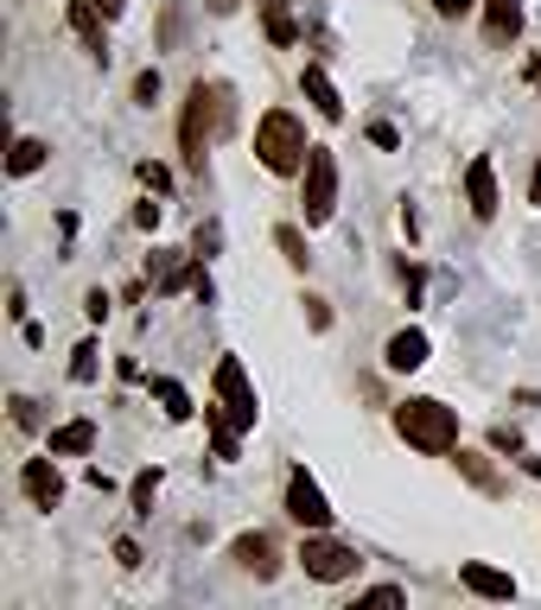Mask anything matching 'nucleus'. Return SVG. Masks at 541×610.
Masks as SVG:
<instances>
[{
    "instance_id": "31",
    "label": "nucleus",
    "mask_w": 541,
    "mask_h": 610,
    "mask_svg": "<svg viewBox=\"0 0 541 610\" xmlns=\"http://www.w3.org/2000/svg\"><path fill=\"white\" fill-rule=\"evenodd\" d=\"M108 305H115V299H108L103 286H90V293H83V312H90L96 325H103V318H108Z\"/></svg>"
},
{
    "instance_id": "4",
    "label": "nucleus",
    "mask_w": 541,
    "mask_h": 610,
    "mask_svg": "<svg viewBox=\"0 0 541 610\" xmlns=\"http://www.w3.org/2000/svg\"><path fill=\"white\" fill-rule=\"evenodd\" d=\"M210 401L223 407L236 420V432H256L261 420V395L256 381H249V369H242V356H217V376H210Z\"/></svg>"
},
{
    "instance_id": "39",
    "label": "nucleus",
    "mask_w": 541,
    "mask_h": 610,
    "mask_svg": "<svg viewBox=\"0 0 541 610\" xmlns=\"http://www.w3.org/2000/svg\"><path fill=\"white\" fill-rule=\"evenodd\" d=\"M236 7H242V0H210V13H236Z\"/></svg>"
},
{
    "instance_id": "10",
    "label": "nucleus",
    "mask_w": 541,
    "mask_h": 610,
    "mask_svg": "<svg viewBox=\"0 0 541 610\" xmlns=\"http://www.w3.org/2000/svg\"><path fill=\"white\" fill-rule=\"evenodd\" d=\"M71 32L83 39V51H90L96 64H108V13L96 0H71Z\"/></svg>"
},
{
    "instance_id": "24",
    "label": "nucleus",
    "mask_w": 541,
    "mask_h": 610,
    "mask_svg": "<svg viewBox=\"0 0 541 610\" xmlns=\"http://www.w3.org/2000/svg\"><path fill=\"white\" fill-rule=\"evenodd\" d=\"M217 249H223V223H205L198 235H191V254H198V261H210Z\"/></svg>"
},
{
    "instance_id": "3",
    "label": "nucleus",
    "mask_w": 541,
    "mask_h": 610,
    "mask_svg": "<svg viewBox=\"0 0 541 610\" xmlns=\"http://www.w3.org/2000/svg\"><path fill=\"white\" fill-rule=\"evenodd\" d=\"M256 159L274 178H300V172H306L312 140H306V127H300L293 108H268V115L256 122Z\"/></svg>"
},
{
    "instance_id": "15",
    "label": "nucleus",
    "mask_w": 541,
    "mask_h": 610,
    "mask_svg": "<svg viewBox=\"0 0 541 610\" xmlns=\"http://www.w3.org/2000/svg\"><path fill=\"white\" fill-rule=\"evenodd\" d=\"M522 32V0H485V39L490 51H510Z\"/></svg>"
},
{
    "instance_id": "34",
    "label": "nucleus",
    "mask_w": 541,
    "mask_h": 610,
    "mask_svg": "<svg viewBox=\"0 0 541 610\" xmlns=\"http://www.w3.org/2000/svg\"><path fill=\"white\" fill-rule=\"evenodd\" d=\"M490 445H497V452H522V432H510V427H497V432H490Z\"/></svg>"
},
{
    "instance_id": "5",
    "label": "nucleus",
    "mask_w": 541,
    "mask_h": 610,
    "mask_svg": "<svg viewBox=\"0 0 541 610\" xmlns=\"http://www.w3.org/2000/svg\"><path fill=\"white\" fill-rule=\"evenodd\" d=\"M300 210H306V229L332 223V210H337V152L332 147H312L306 172H300Z\"/></svg>"
},
{
    "instance_id": "26",
    "label": "nucleus",
    "mask_w": 541,
    "mask_h": 610,
    "mask_svg": "<svg viewBox=\"0 0 541 610\" xmlns=\"http://www.w3.org/2000/svg\"><path fill=\"white\" fill-rule=\"evenodd\" d=\"M134 102H141V108H154V102H159V71H141V76H134Z\"/></svg>"
},
{
    "instance_id": "12",
    "label": "nucleus",
    "mask_w": 541,
    "mask_h": 610,
    "mask_svg": "<svg viewBox=\"0 0 541 610\" xmlns=\"http://www.w3.org/2000/svg\"><path fill=\"white\" fill-rule=\"evenodd\" d=\"M465 203H471L478 223L497 217V166H490V159H471V166H465Z\"/></svg>"
},
{
    "instance_id": "33",
    "label": "nucleus",
    "mask_w": 541,
    "mask_h": 610,
    "mask_svg": "<svg viewBox=\"0 0 541 610\" xmlns=\"http://www.w3.org/2000/svg\"><path fill=\"white\" fill-rule=\"evenodd\" d=\"M306 325H312V330H325V325H332V305H325V299H312V293H306Z\"/></svg>"
},
{
    "instance_id": "32",
    "label": "nucleus",
    "mask_w": 541,
    "mask_h": 610,
    "mask_svg": "<svg viewBox=\"0 0 541 610\" xmlns=\"http://www.w3.org/2000/svg\"><path fill=\"white\" fill-rule=\"evenodd\" d=\"M370 140H376L383 152H395V147H402V134H395L388 122H370Z\"/></svg>"
},
{
    "instance_id": "20",
    "label": "nucleus",
    "mask_w": 541,
    "mask_h": 610,
    "mask_svg": "<svg viewBox=\"0 0 541 610\" xmlns=\"http://www.w3.org/2000/svg\"><path fill=\"white\" fill-rule=\"evenodd\" d=\"M147 388H154V401L166 407V420H191V413H198V407H191V395H185V388H179L173 376H154Z\"/></svg>"
},
{
    "instance_id": "22",
    "label": "nucleus",
    "mask_w": 541,
    "mask_h": 610,
    "mask_svg": "<svg viewBox=\"0 0 541 610\" xmlns=\"http://www.w3.org/2000/svg\"><path fill=\"white\" fill-rule=\"evenodd\" d=\"M261 20H268V39L274 45H293L300 32H293V13H287V0H261Z\"/></svg>"
},
{
    "instance_id": "11",
    "label": "nucleus",
    "mask_w": 541,
    "mask_h": 610,
    "mask_svg": "<svg viewBox=\"0 0 541 610\" xmlns=\"http://www.w3.org/2000/svg\"><path fill=\"white\" fill-rule=\"evenodd\" d=\"M230 559L236 566H242V572H256V579H274V572H281V554H274V540H268V534H236L230 540Z\"/></svg>"
},
{
    "instance_id": "27",
    "label": "nucleus",
    "mask_w": 541,
    "mask_h": 610,
    "mask_svg": "<svg viewBox=\"0 0 541 610\" xmlns=\"http://www.w3.org/2000/svg\"><path fill=\"white\" fill-rule=\"evenodd\" d=\"M402 598H408L402 585H370V591H363L357 604H402Z\"/></svg>"
},
{
    "instance_id": "13",
    "label": "nucleus",
    "mask_w": 541,
    "mask_h": 610,
    "mask_svg": "<svg viewBox=\"0 0 541 610\" xmlns=\"http://www.w3.org/2000/svg\"><path fill=\"white\" fill-rule=\"evenodd\" d=\"M300 90H306L319 122H344V96H337V83L325 76V64H306V71H300Z\"/></svg>"
},
{
    "instance_id": "36",
    "label": "nucleus",
    "mask_w": 541,
    "mask_h": 610,
    "mask_svg": "<svg viewBox=\"0 0 541 610\" xmlns=\"http://www.w3.org/2000/svg\"><path fill=\"white\" fill-rule=\"evenodd\" d=\"M134 223H141V229H159V203L147 198V203H141V210H134Z\"/></svg>"
},
{
    "instance_id": "35",
    "label": "nucleus",
    "mask_w": 541,
    "mask_h": 610,
    "mask_svg": "<svg viewBox=\"0 0 541 610\" xmlns=\"http://www.w3.org/2000/svg\"><path fill=\"white\" fill-rule=\"evenodd\" d=\"M115 559H122V566H128V572H134V566H141V547H134L128 534H122V540H115Z\"/></svg>"
},
{
    "instance_id": "1",
    "label": "nucleus",
    "mask_w": 541,
    "mask_h": 610,
    "mask_svg": "<svg viewBox=\"0 0 541 610\" xmlns=\"http://www.w3.org/2000/svg\"><path fill=\"white\" fill-rule=\"evenodd\" d=\"M236 122V90L230 83H191L185 90V115H179V152H185V172H205V147L223 140Z\"/></svg>"
},
{
    "instance_id": "28",
    "label": "nucleus",
    "mask_w": 541,
    "mask_h": 610,
    "mask_svg": "<svg viewBox=\"0 0 541 610\" xmlns=\"http://www.w3.org/2000/svg\"><path fill=\"white\" fill-rule=\"evenodd\" d=\"M13 427H39V401H32V395H13Z\"/></svg>"
},
{
    "instance_id": "8",
    "label": "nucleus",
    "mask_w": 541,
    "mask_h": 610,
    "mask_svg": "<svg viewBox=\"0 0 541 610\" xmlns=\"http://www.w3.org/2000/svg\"><path fill=\"white\" fill-rule=\"evenodd\" d=\"M20 490H27V503H32V508H58V503H64V477H58L52 452H45V458H27V464H20Z\"/></svg>"
},
{
    "instance_id": "6",
    "label": "nucleus",
    "mask_w": 541,
    "mask_h": 610,
    "mask_svg": "<svg viewBox=\"0 0 541 610\" xmlns=\"http://www.w3.org/2000/svg\"><path fill=\"white\" fill-rule=\"evenodd\" d=\"M300 566H306V579L319 585H344L357 579V547H344V540H332L325 528H306V540H300Z\"/></svg>"
},
{
    "instance_id": "29",
    "label": "nucleus",
    "mask_w": 541,
    "mask_h": 610,
    "mask_svg": "<svg viewBox=\"0 0 541 610\" xmlns=\"http://www.w3.org/2000/svg\"><path fill=\"white\" fill-rule=\"evenodd\" d=\"M485 0H434V13L439 20H465V13H478Z\"/></svg>"
},
{
    "instance_id": "16",
    "label": "nucleus",
    "mask_w": 541,
    "mask_h": 610,
    "mask_svg": "<svg viewBox=\"0 0 541 610\" xmlns=\"http://www.w3.org/2000/svg\"><path fill=\"white\" fill-rule=\"evenodd\" d=\"M45 452L52 458H90L96 452V420H64V427H52Z\"/></svg>"
},
{
    "instance_id": "40",
    "label": "nucleus",
    "mask_w": 541,
    "mask_h": 610,
    "mask_svg": "<svg viewBox=\"0 0 541 610\" xmlns=\"http://www.w3.org/2000/svg\"><path fill=\"white\" fill-rule=\"evenodd\" d=\"M522 464H529V471H535V477H541V458H522Z\"/></svg>"
},
{
    "instance_id": "21",
    "label": "nucleus",
    "mask_w": 541,
    "mask_h": 610,
    "mask_svg": "<svg viewBox=\"0 0 541 610\" xmlns=\"http://www.w3.org/2000/svg\"><path fill=\"white\" fill-rule=\"evenodd\" d=\"M274 249L287 254V267H300V274L312 267V249H306V235H300V223H281V229H274Z\"/></svg>"
},
{
    "instance_id": "14",
    "label": "nucleus",
    "mask_w": 541,
    "mask_h": 610,
    "mask_svg": "<svg viewBox=\"0 0 541 610\" xmlns=\"http://www.w3.org/2000/svg\"><path fill=\"white\" fill-rule=\"evenodd\" d=\"M383 362H388V369H395V376H414V369L427 362V330H420V325L395 330V337H388V344H383Z\"/></svg>"
},
{
    "instance_id": "25",
    "label": "nucleus",
    "mask_w": 541,
    "mask_h": 610,
    "mask_svg": "<svg viewBox=\"0 0 541 610\" xmlns=\"http://www.w3.org/2000/svg\"><path fill=\"white\" fill-rule=\"evenodd\" d=\"M71 381H96V344H77V350H71Z\"/></svg>"
},
{
    "instance_id": "2",
    "label": "nucleus",
    "mask_w": 541,
    "mask_h": 610,
    "mask_svg": "<svg viewBox=\"0 0 541 610\" xmlns=\"http://www.w3.org/2000/svg\"><path fill=\"white\" fill-rule=\"evenodd\" d=\"M395 432L408 439L414 452H427V458L459 452V413H452L446 401H434V395H414V401L395 407Z\"/></svg>"
},
{
    "instance_id": "30",
    "label": "nucleus",
    "mask_w": 541,
    "mask_h": 610,
    "mask_svg": "<svg viewBox=\"0 0 541 610\" xmlns=\"http://www.w3.org/2000/svg\"><path fill=\"white\" fill-rule=\"evenodd\" d=\"M141 185H147V191H173V172H166V166H154V159H147V166H141Z\"/></svg>"
},
{
    "instance_id": "23",
    "label": "nucleus",
    "mask_w": 541,
    "mask_h": 610,
    "mask_svg": "<svg viewBox=\"0 0 541 610\" xmlns=\"http://www.w3.org/2000/svg\"><path fill=\"white\" fill-rule=\"evenodd\" d=\"M154 496H159V464H154V471H141V477H134V490H128L134 515H154Z\"/></svg>"
},
{
    "instance_id": "9",
    "label": "nucleus",
    "mask_w": 541,
    "mask_h": 610,
    "mask_svg": "<svg viewBox=\"0 0 541 610\" xmlns=\"http://www.w3.org/2000/svg\"><path fill=\"white\" fill-rule=\"evenodd\" d=\"M459 585L471 591V598H490V604H510V598H516V579L503 572V566H490V559H465Z\"/></svg>"
},
{
    "instance_id": "18",
    "label": "nucleus",
    "mask_w": 541,
    "mask_h": 610,
    "mask_svg": "<svg viewBox=\"0 0 541 610\" xmlns=\"http://www.w3.org/2000/svg\"><path fill=\"white\" fill-rule=\"evenodd\" d=\"M45 159H52V147H45L39 134H20V140H13V152H7V172H13V178H32Z\"/></svg>"
},
{
    "instance_id": "37",
    "label": "nucleus",
    "mask_w": 541,
    "mask_h": 610,
    "mask_svg": "<svg viewBox=\"0 0 541 610\" xmlns=\"http://www.w3.org/2000/svg\"><path fill=\"white\" fill-rule=\"evenodd\" d=\"M529 203L541 210V159H535V172H529Z\"/></svg>"
},
{
    "instance_id": "17",
    "label": "nucleus",
    "mask_w": 541,
    "mask_h": 610,
    "mask_svg": "<svg viewBox=\"0 0 541 610\" xmlns=\"http://www.w3.org/2000/svg\"><path fill=\"white\" fill-rule=\"evenodd\" d=\"M452 464H459V477L471 483V490H478V496H503V477H497V464H490L485 452H452Z\"/></svg>"
},
{
    "instance_id": "7",
    "label": "nucleus",
    "mask_w": 541,
    "mask_h": 610,
    "mask_svg": "<svg viewBox=\"0 0 541 610\" xmlns=\"http://www.w3.org/2000/svg\"><path fill=\"white\" fill-rule=\"evenodd\" d=\"M287 515L300 528H332V503H325V490H319V477H312L306 464L287 471Z\"/></svg>"
},
{
    "instance_id": "38",
    "label": "nucleus",
    "mask_w": 541,
    "mask_h": 610,
    "mask_svg": "<svg viewBox=\"0 0 541 610\" xmlns=\"http://www.w3.org/2000/svg\"><path fill=\"white\" fill-rule=\"evenodd\" d=\"M96 7H103L108 20H122V7H128V0H96Z\"/></svg>"
},
{
    "instance_id": "19",
    "label": "nucleus",
    "mask_w": 541,
    "mask_h": 610,
    "mask_svg": "<svg viewBox=\"0 0 541 610\" xmlns=\"http://www.w3.org/2000/svg\"><path fill=\"white\" fill-rule=\"evenodd\" d=\"M205 427H210V445H217V458H236V452H242V432H236V420H230L217 401H205Z\"/></svg>"
},
{
    "instance_id": "41",
    "label": "nucleus",
    "mask_w": 541,
    "mask_h": 610,
    "mask_svg": "<svg viewBox=\"0 0 541 610\" xmlns=\"http://www.w3.org/2000/svg\"><path fill=\"white\" fill-rule=\"evenodd\" d=\"M535 83H541V64H535Z\"/></svg>"
}]
</instances>
